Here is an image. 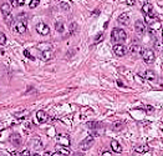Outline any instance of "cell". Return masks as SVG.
<instances>
[{"label":"cell","instance_id":"obj_32","mask_svg":"<svg viewBox=\"0 0 163 156\" xmlns=\"http://www.w3.org/2000/svg\"><path fill=\"white\" fill-rule=\"evenodd\" d=\"M10 4L13 8H16V6H19V3H18V0H10Z\"/></svg>","mask_w":163,"mask_h":156},{"label":"cell","instance_id":"obj_38","mask_svg":"<svg viewBox=\"0 0 163 156\" xmlns=\"http://www.w3.org/2000/svg\"><path fill=\"white\" fill-rule=\"evenodd\" d=\"M162 36H163V30H162Z\"/></svg>","mask_w":163,"mask_h":156},{"label":"cell","instance_id":"obj_17","mask_svg":"<svg viewBox=\"0 0 163 156\" xmlns=\"http://www.w3.org/2000/svg\"><path fill=\"white\" fill-rule=\"evenodd\" d=\"M118 23H121V24H123V25H127L130 23V16L127 15V14H121V15L118 16Z\"/></svg>","mask_w":163,"mask_h":156},{"label":"cell","instance_id":"obj_31","mask_svg":"<svg viewBox=\"0 0 163 156\" xmlns=\"http://www.w3.org/2000/svg\"><path fill=\"white\" fill-rule=\"evenodd\" d=\"M126 4L128 6H133L134 4H136V0H126Z\"/></svg>","mask_w":163,"mask_h":156},{"label":"cell","instance_id":"obj_7","mask_svg":"<svg viewBox=\"0 0 163 156\" xmlns=\"http://www.w3.org/2000/svg\"><path fill=\"white\" fill-rule=\"evenodd\" d=\"M14 29H15V31L18 34H24L26 31V24H25V21L23 20H19L16 21L15 24H14Z\"/></svg>","mask_w":163,"mask_h":156},{"label":"cell","instance_id":"obj_4","mask_svg":"<svg viewBox=\"0 0 163 156\" xmlns=\"http://www.w3.org/2000/svg\"><path fill=\"white\" fill-rule=\"evenodd\" d=\"M142 56H143V60H145L146 62H153L154 59H156L154 51L151 50V49H145L143 53H142Z\"/></svg>","mask_w":163,"mask_h":156},{"label":"cell","instance_id":"obj_14","mask_svg":"<svg viewBox=\"0 0 163 156\" xmlns=\"http://www.w3.org/2000/svg\"><path fill=\"white\" fill-rule=\"evenodd\" d=\"M134 29H136L137 33L142 34V33L146 31V25H145V23H143L142 20H137V21H136V24H134Z\"/></svg>","mask_w":163,"mask_h":156},{"label":"cell","instance_id":"obj_30","mask_svg":"<svg viewBox=\"0 0 163 156\" xmlns=\"http://www.w3.org/2000/svg\"><path fill=\"white\" fill-rule=\"evenodd\" d=\"M75 29H77V25H76L75 23H72V24H71V26H70V33H71V34H74Z\"/></svg>","mask_w":163,"mask_h":156},{"label":"cell","instance_id":"obj_11","mask_svg":"<svg viewBox=\"0 0 163 156\" xmlns=\"http://www.w3.org/2000/svg\"><path fill=\"white\" fill-rule=\"evenodd\" d=\"M56 141H58V145H62V146H69L70 145V139L67 135H59L58 139H56Z\"/></svg>","mask_w":163,"mask_h":156},{"label":"cell","instance_id":"obj_36","mask_svg":"<svg viewBox=\"0 0 163 156\" xmlns=\"http://www.w3.org/2000/svg\"><path fill=\"white\" fill-rule=\"evenodd\" d=\"M21 155H30V151L29 150H24V151H21Z\"/></svg>","mask_w":163,"mask_h":156},{"label":"cell","instance_id":"obj_25","mask_svg":"<svg viewBox=\"0 0 163 156\" xmlns=\"http://www.w3.org/2000/svg\"><path fill=\"white\" fill-rule=\"evenodd\" d=\"M5 42H6V36H5V34L0 31V46H4Z\"/></svg>","mask_w":163,"mask_h":156},{"label":"cell","instance_id":"obj_5","mask_svg":"<svg viewBox=\"0 0 163 156\" xmlns=\"http://www.w3.org/2000/svg\"><path fill=\"white\" fill-rule=\"evenodd\" d=\"M36 31L40 35H44V36H46V35L50 34V27H49L45 23H39L36 25Z\"/></svg>","mask_w":163,"mask_h":156},{"label":"cell","instance_id":"obj_37","mask_svg":"<svg viewBox=\"0 0 163 156\" xmlns=\"http://www.w3.org/2000/svg\"><path fill=\"white\" fill-rule=\"evenodd\" d=\"M111 155V152H108V151H105L103 152V156H110Z\"/></svg>","mask_w":163,"mask_h":156},{"label":"cell","instance_id":"obj_15","mask_svg":"<svg viewBox=\"0 0 163 156\" xmlns=\"http://www.w3.org/2000/svg\"><path fill=\"white\" fill-rule=\"evenodd\" d=\"M111 149H112L113 152H117V154L122 152V146L119 145V143H118V141H116V140L111 141Z\"/></svg>","mask_w":163,"mask_h":156},{"label":"cell","instance_id":"obj_29","mask_svg":"<svg viewBox=\"0 0 163 156\" xmlns=\"http://www.w3.org/2000/svg\"><path fill=\"white\" fill-rule=\"evenodd\" d=\"M24 55L26 56V58H27V59H31V60H34V59H35V58H34V56H32V55L30 54V51H29V50H24Z\"/></svg>","mask_w":163,"mask_h":156},{"label":"cell","instance_id":"obj_13","mask_svg":"<svg viewBox=\"0 0 163 156\" xmlns=\"http://www.w3.org/2000/svg\"><path fill=\"white\" fill-rule=\"evenodd\" d=\"M30 147L32 149V150L38 151V150H40V149H42V143L39 139H32L30 141Z\"/></svg>","mask_w":163,"mask_h":156},{"label":"cell","instance_id":"obj_8","mask_svg":"<svg viewBox=\"0 0 163 156\" xmlns=\"http://www.w3.org/2000/svg\"><path fill=\"white\" fill-rule=\"evenodd\" d=\"M92 144H94V137L89 136V137H86L85 140L81 141L80 147H81V150H89V149L92 146Z\"/></svg>","mask_w":163,"mask_h":156},{"label":"cell","instance_id":"obj_19","mask_svg":"<svg viewBox=\"0 0 163 156\" xmlns=\"http://www.w3.org/2000/svg\"><path fill=\"white\" fill-rule=\"evenodd\" d=\"M11 8L13 6L10 5V4H3L1 5V13H3V15L5 16V15H8V14H10L11 13Z\"/></svg>","mask_w":163,"mask_h":156},{"label":"cell","instance_id":"obj_33","mask_svg":"<svg viewBox=\"0 0 163 156\" xmlns=\"http://www.w3.org/2000/svg\"><path fill=\"white\" fill-rule=\"evenodd\" d=\"M145 109H146L147 111H153V110H154V109L152 108V106H151V105H146V108H145Z\"/></svg>","mask_w":163,"mask_h":156},{"label":"cell","instance_id":"obj_34","mask_svg":"<svg viewBox=\"0 0 163 156\" xmlns=\"http://www.w3.org/2000/svg\"><path fill=\"white\" fill-rule=\"evenodd\" d=\"M100 40H102V33L97 35V39H96V42H97V41H100Z\"/></svg>","mask_w":163,"mask_h":156},{"label":"cell","instance_id":"obj_23","mask_svg":"<svg viewBox=\"0 0 163 156\" xmlns=\"http://www.w3.org/2000/svg\"><path fill=\"white\" fill-rule=\"evenodd\" d=\"M55 30L58 31V33H62L63 30H65L63 24H62V23H56V24H55Z\"/></svg>","mask_w":163,"mask_h":156},{"label":"cell","instance_id":"obj_35","mask_svg":"<svg viewBox=\"0 0 163 156\" xmlns=\"http://www.w3.org/2000/svg\"><path fill=\"white\" fill-rule=\"evenodd\" d=\"M18 3H19V6H23L25 4V0H18Z\"/></svg>","mask_w":163,"mask_h":156},{"label":"cell","instance_id":"obj_3","mask_svg":"<svg viewBox=\"0 0 163 156\" xmlns=\"http://www.w3.org/2000/svg\"><path fill=\"white\" fill-rule=\"evenodd\" d=\"M112 50H113V53H115L117 56H125L126 53H127V48L122 44V42H116V44L113 45Z\"/></svg>","mask_w":163,"mask_h":156},{"label":"cell","instance_id":"obj_21","mask_svg":"<svg viewBox=\"0 0 163 156\" xmlns=\"http://www.w3.org/2000/svg\"><path fill=\"white\" fill-rule=\"evenodd\" d=\"M134 150H136V152H138V154H142V152L150 151V147H148L147 145H141V146H137Z\"/></svg>","mask_w":163,"mask_h":156},{"label":"cell","instance_id":"obj_22","mask_svg":"<svg viewBox=\"0 0 163 156\" xmlns=\"http://www.w3.org/2000/svg\"><path fill=\"white\" fill-rule=\"evenodd\" d=\"M4 19H5V23H6V25H8V26H11V25L14 24V16L11 15V14H8V15H5Z\"/></svg>","mask_w":163,"mask_h":156},{"label":"cell","instance_id":"obj_10","mask_svg":"<svg viewBox=\"0 0 163 156\" xmlns=\"http://www.w3.org/2000/svg\"><path fill=\"white\" fill-rule=\"evenodd\" d=\"M142 11L147 16H154L153 15V5L150 3H146L145 5H142Z\"/></svg>","mask_w":163,"mask_h":156},{"label":"cell","instance_id":"obj_27","mask_svg":"<svg viewBox=\"0 0 163 156\" xmlns=\"http://www.w3.org/2000/svg\"><path fill=\"white\" fill-rule=\"evenodd\" d=\"M39 3H40V0H31V1H30V8L31 9H34V8H36V6L39 5Z\"/></svg>","mask_w":163,"mask_h":156},{"label":"cell","instance_id":"obj_6","mask_svg":"<svg viewBox=\"0 0 163 156\" xmlns=\"http://www.w3.org/2000/svg\"><path fill=\"white\" fill-rule=\"evenodd\" d=\"M147 23H148V26L151 27L152 30H158V29H161V21L158 20V19H151V16H148L147 18Z\"/></svg>","mask_w":163,"mask_h":156},{"label":"cell","instance_id":"obj_26","mask_svg":"<svg viewBox=\"0 0 163 156\" xmlns=\"http://www.w3.org/2000/svg\"><path fill=\"white\" fill-rule=\"evenodd\" d=\"M60 9L63 11H69L70 10V5L67 3H60Z\"/></svg>","mask_w":163,"mask_h":156},{"label":"cell","instance_id":"obj_9","mask_svg":"<svg viewBox=\"0 0 163 156\" xmlns=\"http://www.w3.org/2000/svg\"><path fill=\"white\" fill-rule=\"evenodd\" d=\"M36 119H38V121L40 124H44V123H46L47 120H49V116H47V114H46L44 110H39L36 112Z\"/></svg>","mask_w":163,"mask_h":156},{"label":"cell","instance_id":"obj_20","mask_svg":"<svg viewBox=\"0 0 163 156\" xmlns=\"http://www.w3.org/2000/svg\"><path fill=\"white\" fill-rule=\"evenodd\" d=\"M10 141H11V143L15 145V146H19V145L21 144V136H19L18 134H15V135H13V136L10 137Z\"/></svg>","mask_w":163,"mask_h":156},{"label":"cell","instance_id":"obj_12","mask_svg":"<svg viewBox=\"0 0 163 156\" xmlns=\"http://www.w3.org/2000/svg\"><path fill=\"white\" fill-rule=\"evenodd\" d=\"M130 50H131V53L132 54H136V55H142V53H143V50L145 49L141 46V45H138V44H132L131 45V48H130Z\"/></svg>","mask_w":163,"mask_h":156},{"label":"cell","instance_id":"obj_28","mask_svg":"<svg viewBox=\"0 0 163 156\" xmlns=\"http://www.w3.org/2000/svg\"><path fill=\"white\" fill-rule=\"evenodd\" d=\"M87 126L90 127V129H96V127H100V124L98 123H87Z\"/></svg>","mask_w":163,"mask_h":156},{"label":"cell","instance_id":"obj_24","mask_svg":"<svg viewBox=\"0 0 163 156\" xmlns=\"http://www.w3.org/2000/svg\"><path fill=\"white\" fill-rule=\"evenodd\" d=\"M24 115H29V111H27V110H24V111H21V112H16V114H15V117H16V119H24V117H25Z\"/></svg>","mask_w":163,"mask_h":156},{"label":"cell","instance_id":"obj_1","mask_svg":"<svg viewBox=\"0 0 163 156\" xmlns=\"http://www.w3.org/2000/svg\"><path fill=\"white\" fill-rule=\"evenodd\" d=\"M40 50V58L44 61H49L54 58V51H52V45L49 42H44V44L39 45Z\"/></svg>","mask_w":163,"mask_h":156},{"label":"cell","instance_id":"obj_18","mask_svg":"<svg viewBox=\"0 0 163 156\" xmlns=\"http://www.w3.org/2000/svg\"><path fill=\"white\" fill-rule=\"evenodd\" d=\"M145 77H146L147 80H151V81H153V80L157 79V75H156V73H154V71H152V70H147V71L145 73Z\"/></svg>","mask_w":163,"mask_h":156},{"label":"cell","instance_id":"obj_2","mask_svg":"<svg viewBox=\"0 0 163 156\" xmlns=\"http://www.w3.org/2000/svg\"><path fill=\"white\" fill-rule=\"evenodd\" d=\"M126 39H127V34H126V31L125 30H122V29H113L112 30V33H111V40L115 42H123V41H126Z\"/></svg>","mask_w":163,"mask_h":156},{"label":"cell","instance_id":"obj_16","mask_svg":"<svg viewBox=\"0 0 163 156\" xmlns=\"http://www.w3.org/2000/svg\"><path fill=\"white\" fill-rule=\"evenodd\" d=\"M55 155H70V150H69V146H62V145H58V151L55 152Z\"/></svg>","mask_w":163,"mask_h":156}]
</instances>
